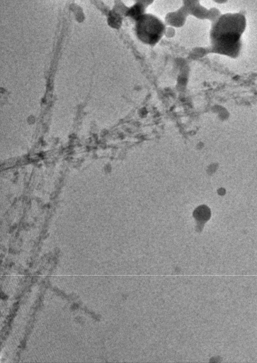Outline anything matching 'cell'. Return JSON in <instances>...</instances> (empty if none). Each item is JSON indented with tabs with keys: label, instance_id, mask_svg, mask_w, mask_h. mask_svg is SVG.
Listing matches in <instances>:
<instances>
[{
	"label": "cell",
	"instance_id": "obj_4",
	"mask_svg": "<svg viewBox=\"0 0 257 363\" xmlns=\"http://www.w3.org/2000/svg\"><path fill=\"white\" fill-rule=\"evenodd\" d=\"M146 6L143 4L135 2V4L126 11L125 15L130 18H132L135 21L140 18L143 14L145 13Z\"/></svg>",
	"mask_w": 257,
	"mask_h": 363
},
{
	"label": "cell",
	"instance_id": "obj_2",
	"mask_svg": "<svg viewBox=\"0 0 257 363\" xmlns=\"http://www.w3.org/2000/svg\"><path fill=\"white\" fill-rule=\"evenodd\" d=\"M135 31L137 38L148 45L156 44L165 33V26L156 16L143 14L136 21Z\"/></svg>",
	"mask_w": 257,
	"mask_h": 363
},
{
	"label": "cell",
	"instance_id": "obj_1",
	"mask_svg": "<svg viewBox=\"0 0 257 363\" xmlns=\"http://www.w3.org/2000/svg\"><path fill=\"white\" fill-rule=\"evenodd\" d=\"M246 26L244 16L239 13L220 15L212 21L210 30L212 50L229 57L238 55L241 46V35Z\"/></svg>",
	"mask_w": 257,
	"mask_h": 363
},
{
	"label": "cell",
	"instance_id": "obj_5",
	"mask_svg": "<svg viewBox=\"0 0 257 363\" xmlns=\"http://www.w3.org/2000/svg\"><path fill=\"white\" fill-rule=\"evenodd\" d=\"M199 1L200 0H183V6L186 9H188L195 4H199ZM212 1H214L217 3H219V4H222V3L226 2L227 0H212Z\"/></svg>",
	"mask_w": 257,
	"mask_h": 363
},
{
	"label": "cell",
	"instance_id": "obj_6",
	"mask_svg": "<svg viewBox=\"0 0 257 363\" xmlns=\"http://www.w3.org/2000/svg\"><path fill=\"white\" fill-rule=\"evenodd\" d=\"M154 0H135V2L140 3L147 7L154 2Z\"/></svg>",
	"mask_w": 257,
	"mask_h": 363
},
{
	"label": "cell",
	"instance_id": "obj_3",
	"mask_svg": "<svg viewBox=\"0 0 257 363\" xmlns=\"http://www.w3.org/2000/svg\"><path fill=\"white\" fill-rule=\"evenodd\" d=\"M188 14L185 7L183 6L178 11L169 13L166 17V22L173 27H181L185 23Z\"/></svg>",
	"mask_w": 257,
	"mask_h": 363
}]
</instances>
